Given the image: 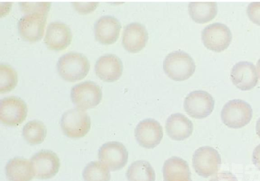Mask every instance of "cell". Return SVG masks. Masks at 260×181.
<instances>
[{
  "label": "cell",
  "mask_w": 260,
  "mask_h": 181,
  "mask_svg": "<svg viewBox=\"0 0 260 181\" xmlns=\"http://www.w3.org/2000/svg\"><path fill=\"white\" fill-rule=\"evenodd\" d=\"M84 181H109V168L102 162L92 161L87 165L83 172Z\"/></svg>",
  "instance_id": "obj_25"
},
{
  "label": "cell",
  "mask_w": 260,
  "mask_h": 181,
  "mask_svg": "<svg viewBox=\"0 0 260 181\" xmlns=\"http://www.w3.org/2000/svg\"><path fill=\"white\" fill-rule=\"evenodd\" d=\"M47 15L42 13L27 14L22 17L18 23L19 34L25 40L35 42L43 36Z\"/></svg>",
  "instance_id": "obj_10"
},
{
  "label": "cell",
  "mask_w": 260,
  "mask_h": 181,
  "mask_svg": "<svg viewBox=\"0 0 260 181\" xmlns=\"http://www.w3.org/2000/svg\"><path fill=\"white\" fill-rule=\"evenodd\" d=\"M18 82L16 71L10 65L0 64V92L6 93L14 89Z\"/></svg>",
  "instance_id": "obj_26"
},
{
  "label": "cell",
  "mask_w": 260,
  "mask_h": 181,
  "mask_svg": "<svg viewBox=\"0 0 260 181\" xmlns=\"http://www.w3.org/2000/svg\"><path fill=\"white\" fill-rule=\"evenodd\" d=\"M72 5L74 9L81 14H86L93 11L99 5L96 2H74Z\"/></svg>",
  "instance_id": "obj_28"
},
{
  "label": "cell",
  "mask_w": 260,
  "mask_h": 181,
  "mask_svg": "<svg viewBox=\"0 0 260 181\" xmlns=\"http://www.w3.org/2000/svg\"><path fill=\"white\" fill-rule=\"evenodd\" d=\"M35 176L39 179L50 178L55 175L60 167L57 155L49 150H42L30 159Z\"/></svg>",
  "instance_id": "obj_11"
},
{
  "label": "cell",
  "mask_w": 260,
  "mask_h": 181,
  "mask_svg": "<svg viewBox=\"0 0 260 181\" xmlns=\"http://www.w3.org/2000/svg\"><path fill=\"white\" fill-rule=\"evenodd\" d=\"M212 96L203 90H196L189 93L184 101L186 113L192 118L203 119L210 115L214 107Z\"/></svg>",
  "instance_id": "obj_8"
},
{
  "label": "cell",
  "mask_w": 260,
  "mask_h": 181,
  "mask_svg": "<svg viewBox=\"0 0 260 181\" xmlns=\"http://www.w3.org/2000/svg\"><path fill=\"white\" fill-rule=\"evenodd\" d=\"M121 25L115 17L105 15L100 17L94 24L95 39L100 43L110 45L118 39Z\"/></svg>",
  "instance_id": "obj_17"
},
{
  "label": "cell",
  "mask_w": 260,
  "mask_h": 181,
  "mask_svg": "<svg viewBox=\"0 0 260 181\" xmlns=\"http://www.w3.org/2000/svg\"><path fill=\"white\" fill-rule=\"evenodd\" d=\"M166 74L171 79L181 81L187 80L194 73L195 62L188 53L175 51L168 54L163 63Z\"/></svg>",
  "instance_id": "obj_2"
},
{
  "label": "cell",
  "mask_w": 260,
  "mask_h": 181,
  "mask_svg": "<svg viewBox=\"0 0 260 181\" xmlns=\"http://www.w3.org/2000/svg\"><path fill=\"white\" fill-rule=\"evenodd\" d=\"M148 33L145 27L139 22H132L125 26L122 43L124 49L131 53L140 51L147 43Z\"/></svg>",
  "instance_id": "obj_16"
},
{
  "label": "cell",
  "mask_w": 260,
  "mask_h": 181,
  "mask_svg": "<svg viewBox=\"0 0 260 181\" xmlns=\"http://www.w3.org/2000/svg\"><path fill=\"white\" fill-rule=\"evenodd\" d=\"M71 97L77 107L82 110L98 105L102 98L101 87L92 81H85L75 85L71 90Z\"/></svg>",
  "instance_id": "obj_6"
},
{
  "label": "cell",
  "mask_w": 260,
  "mask_h": 181,
  "mask_svg": "<svg viewBox=\"0 0 260 181\" xmlns=\"http://www.w3.org/2000/svg\"><path fill=\"white\" fill-rule=\"evenodd\" d=\"M252 109L247 102L239 99L227 102L221 111L222 123L228 127L239 129L247 125L252 118Z\"/></svg>",
  "instance_id": "obj_3"
},
{
  "label": "cell",
  "mask_w": 260,
  "mask_h": 181,
  "mask_svg": "<svg viewBox=\"0 0 260 181\" xmlns=\"http://www.w3.org/2000/svg\"><path fill=\"white\" fill-rule=\"evenodd\" d=\"M27 114V105L19 97L9 96L0 101V120L7 126L19 125L25 120Z\"/></svg>",
  "instance_id": "obj_9"
},
{
  "label": "cell",
  "mask_w": 260,
  "mask_h": 181,
  "mask_svg": "<svg viewBox=\"0 0 260 181\" xmlns=\"http://www.w3.org/2000/svg\"><path fill=\"white\" fill-rule=\"evenodd\" d=\"M99 158L112 171L122 169L127 163L128 153L121 142L113 141L104 144L99 151Z\"/></svg>",
  "instance_id": "obj_12"
},
{
  "label": "cell",
  "mask_w": 260,
  "mask_h": 181,
  "mask_svg": "<svg viewBox=\"0 0 260 181\" xmlns=\"http://www.w3.org/2000/svg\"><path fill=\"white\" fill-rule=\"evenodd\" d=\"M19 4L21 10L26 14L33 13H42L48 14L51 7V3L48 2H20Z\"/></svg>",
  "instance_id": "obj_27"
},
{
  "label": "cell",
  "mask_w": 260,
  "mask_h": 181,
  "mask_svg": "<svg viewBox=\"0 0 260 181\" xmlns=\"http://www.w3.org/2000/svg\"><path fill=\"white\" fill-rule=\"evenodd\" d=\"M90 119L87 113L78 107L66 112L61 119V127L63 133L73 138L85 136L90 130Z\"/></svg>",
  "instance_id": "obj_4"
},
{
  "label": "cell",
  "mask_w": 260,
  "mask_h": 181,
  "mask_svg": "<svg viewBox=\"0 0 260 181\" xmlns=\"http://www.w3.org/2000/svg\"><path fill=\"white\" fill-rule=\"evenodd\" d=\"M189 14L196 22L204 23L212 20L217 13L215 2H192L188 7Z\"/></svg>",
  "instance_id": "obj_22"
},
{
  "label": "cell",
  "mask_w": 260,
  "mask_h": 181,
  "mask_svg": "<svg viewBox=\"0 0 260 181\" xmlns=\"http://www.w3.org/2000/svg\"><path fill=\"white\" fill-rule=\"evenodd\" d=\"M162 126L156 120L146 119L140 122L135 130V136L139 145L153 149L159 144L163 137Z\"/></svg>",
  "instance_id": "obj_13"
},
{
  "label": "cell",
  "mask_w": 260,
  "mask_h": 181,
  "mask_svg": "<svg viewBox=\"0 0 260 181\" xmlns=\"http://www.w3.org/2000/svg\"><path fill=\"white\" fill-rule=\"evenodd\" d=\"M246 12L251 21L260 25V2L250 3L247 7Z\"/></svg>",
  "instance_id": "obj_29"
},
{
  "label": "cell",
  "mask_w": 260,
  "mask_h": 181,
  "mask_svg": "<svg viewBox=\"0 0 260 181\" xmlns=\"http://www.w3.org/2000/svg\"><path fill=\"white\" fill-rule=\"evenodd\" d=\"M47 134V129L43 122L32 120L27 122L23 127L22 135L25 140L31 145L41 143Z\"/></svg>",
  "instance_id": "obj_24"
},
{
  "label": "cell",
  "mask_w": 260,
  "mask_h": 181,
  "mask_svg": "<svg viewBox=\"0 0 260 181\" xmlns=\"http://www.w3.org/2000/svg\"><path fill=\"white\" fill-rule=\"evenodd\" d=\"M123 64L116 55L107 54L101 56L95 65V71L104 81L112 82L119 79L122 74Z\"/></svg>",
  "instance_id": "obj_18"
},
{
  "label": "cell",
  "mask_w": 260,
  "mask_h": 181,
  "mask_svg": "<svg viewBox=\"0 0 260 181\" xmlns=\"http://www.w3.org/2000/svg\"><path fill=\"white\" fill-rule=\"evenodd\" d=\"M163 176L166 181L187 180L190 179L191 172L186 161L174 156L165 162Z\"/></svg>",
  "instance_id": "obj_21"
},
{
  "label": "cell",
  "mask_w": 260,
  "mask_h": 181,
  "mask_svg": "<svg viewBox=\"0 0 260 181\" xmlns=\"http://www.w3.org/2000/svg\"><path fill=\"white\" fill-rule=\"evenodd\" d=\"M258 75L260 78V58L258 60L256 64Z\"/></svg>",
  "instance_id": "obj_33"
},
{
  "label": "cell",
  "mask_w": 260,
  "mask_h": 181,
  "mask_svg": "<svg viewBox=\"0 0 260 181\" xmlns=\"http://www.w3.org/2000/svg\"><path fill=\"white\" fill-rule=\"evenodd\" d=\"M126 176L128 181H155L154 170L150 164L144 160L134 162L128 168Z\"/></svg>",
  "instance_id": "obj_23"
},
{
  "label": "cell",
  "mask_w": 260,
  "mask_h": 181,
  "mask_svg": "<svg viewBox=\"0 0 260 181\" xmlns=\"http://www.w3.org/2000/svg\"><path fill=\"white\" fill-rule=\"evenodd\" d=\"M232 39L230 28L224 24L215 22L206 26L202 32V40L208 49L221 52L230 45Z\"/></svg>",
  "instance_id": "obj_7"
},
{
  "label": "cell",
  "mask_w": 260,
  "mask_h": 181,
  "mask_svg": "<svg viewBox=\"0 0 260 181\" xmlns=\"http://www.w3.org/2000/svg\"><path fill=\"white\" fill-rule=\"evenodd\" d=\"M255 130L256 134L260 138V117L256 121Z\"/></svg>",
  "instance_id": "obj_32"
},
{
  "label": "cell",
  "mask_w": 260,
  "mask_h": 181,
  "mask_svg": "<svg viewBox=\"0 0 260 181\" xmlns=\"http://www.w3.org/2000/svg\"><path fill=\"white\" fill-rule=\"evenodd\" d=\"M5 170L9 181H31L35 176L30 161L23 158L10 159Z\"/></svg>",
  "instance_id": "obj_20"
},
{
  "label": "cell",
  "mask_w": 260,
  "mask_h": 181,
  "mask_svg": "<svg viewBox=\"0 0 260 181\" xmlns=\"http://www.w3.org/2000/svg\"><path fill=\"white\" fill-rule=\"evenodd\" d=\"M164 181H166V180H164ZM183 181H191V180L190 179H189V180H183Z\"/></svg>",
  "instance_id": "obj_34"
},
{
  "label": "cell",
  "mask_w": 260,
  "mask_h": 181,
  "mask_svg": "<svg viewBox=\"0 0 260 181\" xmlns=\"http://www.w3.org/2000/svg\"><path fill=\"white\" fill-rule=\"evenodd\" d=\"M252 160L255 166L260 170V144L254 148L252 153Z\"/></svg>",
  "instance_id": "obj_31"
},
{
  "label": "cell",
  "mask_w": 260,
  "mask_h": 181,
  "mask_svg": "<svg viewBox=\"0 0 260 181\" xmlns=\"http://www.w3.org/2000/svg\"><path fill=\"white\" fill-rule=\"evenodd\" d=\"M255 65L250 62L240 61L232 67L230 76L234 85L238 89L246 91L253 88L258 82Z\"/></svg>",
  "instance_id": "obj_15"
},
{
  "label": "cell",
  "mask_w": 260,
  "mask_h": 181,
  "mask_svg": "<svg viewBox=\"0 0 260 181\" xmlns=\"http://www.w3.org/2000/svg\"><path fill=\"white\" fill-rule=\"evenodd\" d=\"M193 125L185 116L180 113L171 115L166 123V131L168 135L177 141L183 140L192 133Z\"/></svg>",
  "instance_id": "obj_19"
},
{
  "label": "cell",
  "mask_w": 260,
  "mask_h": 181,
  "mask_svg": "<svg viewBox=\"0 0 260 181\" xmlns=\"http://www.w3.org/2000/svg\"><path fill=\"white\" fill-rule=\"evenodd\" d=\"M209 181H238V179L232 172L223 171L216 173Z\"/></svg>",
  "instance_id": "obj_30"
},
{
  "label": "cell",
  "mask_w": 260,
  "mask_h": 181,
  "mask_svg": "<svg viewBox=\"0 0 260 181\" xmlns=\"http://www.w3.org/2000/svg\"><path fill=\"white\" fill-rule=\"evenodd\" d=\"M221 162V156L218 152L209 146L198 148L192 157V166L196 172L206 178L217 172Z\"/></svg>",
  "instance_id": "obj_5"
},
{
  "label": "cell",
  "mask_w": 260,
  "mask_h": 181,
  "mask_svg": "<svg viewBox=\"0 0 260 181\" xmlns=\"http://www.w3.org/2000/svg\"><path fill=\"white\" fill-rule=\"evenodd\" d=\"M72 41L70 27L64 23L51 22L47 28L44 42L50 50L60 51L66 49Z\"/></svg>",
  "instance_id": "obj_14"
},
{
  "label": "cell",
  "mask_w": 260,
  "mask_h": 181,
  "mask_svg": "<svg viewBox=\"0 0 260 181\" xmlns=\"http://www.w3.org/2000/svg\"><path fill=\"white\" fill-rule=\"evenodd\" d=\"M88 58L80 53L71 52L61 56L57 63L60 76L68 82H75L84 78L90 69Z\"/></svg>",
  "instance_id": "obj_1"
}]
</instances>
